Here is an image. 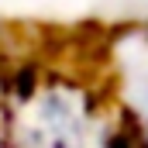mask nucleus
I'll use <instances>...</instances> for the list:
<instances>
[{
  "instance_id": "nucleus-1",
  "label": "nucleus",
  "mask_w": 148,
  "mask_h": 148,
  "mask_svg": "<svg viewBox=\"0 0 148 148\" xmlns=\"http://www.w3.org/2000/svg\"><path fill=\"white\" fill-rule=\"evenodd\" d=\"M24 148H100L97 114L73 86L41 90L21 121Z\"/></svg>"
}]
</instances>
